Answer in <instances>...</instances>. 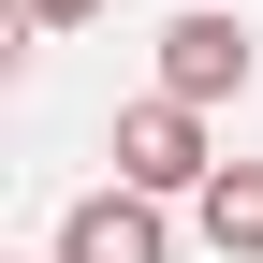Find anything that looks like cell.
<instances>
[{"label": "cell", "mask_w": 263, "mask_h": 263, "mask_svg": "<svg viewBox=\"0 0 263 263\" xmlns=\"http://www.w3.org/2000/svg\"><path fill=\"white\" fill-rule=\"evenodd\" d=\"M249 73H263V44H249V15H219V0H190V15L161 29V103L205 117V103H234Z\"/></svg>", "instance_id": "cell-1"}, {"label": "cell", "mask_w": 263, "mask_h": 263, "mask_svg": "<svg viewBox=\"0 0 263 263\" xmlns=\"http://www.w3.org/2000/svg\"><path fill=\"white\" fill-rule=\"evenodd\" d=\"M205 249L219 263H263V161H219L205 176Z\"/></svg>", "instance_id": "cell-4"}, {"label": "cell", "mask_w": 263, "mask_h": 263, "mask_svg": "<svg viewBox=\"0 0 263 263\" xmlns=\"http://www.w3.org/2000/svg\"><path fill=\"white\" fill-rule=\"evenodd\" d=\"M15 15H29V29H88L103 0H15Z\"/></svg>", "instance_id": "cell-5"}, {"label": "cell", "mask_w": 263, "mask_h": 263, "mask_svg": "<svg viewBox=\"0 0 263 263\" xmlns=\"http://www.w3.org/2000/svg\"><path fill=\"white\" fill-rule=\"evenodd\" d=\"M205 176H219V161H205V117L146 88V103L117 117V190H146V205H176V190H190V205H205Z\"/></svg>", "instance_id": "cell-2"}, {"label": "cell", "mask_w": 263, "mask_h": 263, "mask_svg": "<svg viewBox=\"0 0 263 263\" xmlns=\"http://www.w3.org/2000/svg\"><path fill=\"white\" fill-rule=\"evenodd\" d=\"M59 263H176V234H161L146 190H88V205L59 219Z\"/></svg>", "instance_id": "cell-3"}]
</instances>
